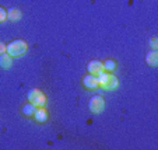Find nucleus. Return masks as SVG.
Instances as JSON below:
<instances>
[{"label": "nucleus", "mask_w": 158, "mask_h": 150, "mask_svg": "<svg viewBox=\"0 0 158 150\" xmlns=\"http://www.w3.org/2000/svg\"><path fill=\"white\" fill-rule=\"evenodd\" d=\"M11 63H13V58L10 56L7 52H4V54L0 55V67L2 69H10L11 67Z\"/></svg>", "instance_id": "obj_10"}, {"label": "nucleus", "mask_w": 158, "mask_h": 150, "mask_svg": "<svg viewBox=\"0 0 158 150\" xmlns=\"http://www.w3.org/2000/svg\"><path fill=\"white\" fill-rule=\"evenodd\" d=\"M6 20H7V10L0 7V23H4Z\"/></svg>", "instance_id": "obj_13"}, {"label": "nucleus", "mask_w": 158, "mask_h": 150, "mask_svg": "<svg viewBox=\"0 0 158 150\" xmlns=\"http://www.w3.org/2000/svg\"><path fill=\"white\" fill-rule=\"evenodd\" d=\"M87 70H88L89 75H94V76H98L99 73L105 72L104 69V63L101 60H89L87 63Z\"/></svg>", "instance_id": "obj_5"}, {"label": "nucleus", "mask_w": 158, "mask_h": 150, "mask_svg": "<svg viewBox=\"0 0 158 150\" xmlns=\"http://www.w3.org/2000/svg\"><path fill=\"white\" fill-rule=\"evenodd\" d=\"M88 109L93 114H101L105 109V100L102 96H94L91 97V100L88 101Z\"/></svg>", "instance_id": "obj_4"}, {"label": "nucleus", "mask_w": 158, "mask_h": 150, "mask_svg": "<svg viewBox=\"0 0 158 150\" xmlns=\"http://www.w3.org/2000/svg\"><path fill=\"white\" fill-rule=\"evenodd\" d=\"M6 52V44H3V42L0 41V55L4 54Z\"/></svg>", "instance_id": "obj_15"}, {"label": "nucleus", "mask_w": 158, "mask_h": 150, "mask_svg": "<svg viewBox=\"0 0 158 150\" xmlns=\"http://www.w3.org/2000/svg\"><path fill=\"white\" fill-rule=\"evenodd\" d=\"M35 112H36V107L34 104H31L30 101L25 102V104L21 107V114L24 115L25 118H34Z\"/></svg>", "instance_id": "obj_7"}, {"label": "nucleus", "mask_w": 158, "mask_h": 150, "mask_svg": "<svg viewBox=\"0 0 158 150\" xmlns=\"http://www.w3.org/2000/svg\"><path fill=\"white\" fill-rule=\"evenodd\" d=\"M27 100L31 102V104L35 105L36 108L45 107V105H46V101H48L45 93L42 90H39V88H31L27 94Z\"/></svg>", "instance_id": "obj_3"}, {"label": "nucleus", "mask_w": 158, "mask_h": 150, "mask_svg": "<svg viewBox=\"0 0 158 150\" xmlns=\"http://www.w3.org/2000/svg\"><path fill=\"white\" fill-rule=\"evenodd\" d=\"M102 63H104L105 72H108V73H114L115 70H116V67H118L116 60H114V59H106V60H104Z\"/></svg>", "instance_id": "obj_12"}, {"label": "nucleus", "mask_w": 158, "mask_h": 150, "mask_svg": "<svg viewBox=\"0 0 158 150\" xmlns=\"http://www.w3.org/2000/svg\"><path fill=\"white\" fill-rule=\"evenodd\" d=\"M83 86L87 90H94V88L98 87V80H97V76L94 75H87L83 77Z\"/></svg>", "instance_id": "obj_6"}, {"label": "nucleus", "mask_w": 158, "mask_h": 150, "mask_svg": "<svg viewBox=\"0 0 158 150\" xmlns=\"http://www.w3.org/2000/svg\"><path fill=\"white\" fill-rule=\"evenodd\" d=\"M150 44H151V48H152V49H157V48H158L157 36H151V38H150Z\"/></svg>", "instance_id": "obj_14"}, {"label": "nucleus", "mask_w": 158, "mask_h": 150, "mask_svg": "<svg viewBox=\"0 0 158 150\" xmlns=\"http://www.w3.org/2000/svg\"><path fill=\"white\" fill-rule=\"evenodd\" d=\"M146 63L151 67L157 66L158 65V51L157 49H151V51L146 55Z\"/></svg>", "instance_id": "obj_8"}, {"label": "nucleus", "mask_w": 158, "mask_h": 150, "mask_svg": "<svg viewBox=\"0 0 158 150\" xmlns=\"http://www.w3.org/2000/svg\"><path fill=\"white\" fill-rule=\"evenodd\" d=\"M48 111L45 109V107H41V108H36V112L35 115H34V119H35V122L38 123H44L48 121Z\"/></svg>", "instance_id": "obj_9"}, {"label": "nucleus", "mask_w": 158, "mask_h": 150, "mask_svg": "<svg viewBox=\"0 0 158 150\" xmlns=\"http://www.w3.org/2000/svg\"><path fill=\"white\" fill-rule=\"evenodd\" d=\"M28 51V44L24 39H14L6 45V52L10 55L11 58H21L24 56Z\"/></svg>", "instance_id": "obj_2"}, {"label": "nucleus", "mask_w": 158, "mask_h": 150, "mask_svg": "<svg viewBox=\"0 0 158 150\" xmlns=\"http://www.w3.org/2000/svg\"><path fill=\"white\" fill-rule=\"evenodd\" d=\"M21 10L17 9V7H11V9L7 10V18L9 20H13V21H18L21 20Z\"/></svg>", "instance_id": "obj_11"}, {"label": "nucleus", "mask_w": 158, "mask_h": 150, "mask_svg": "<svg viewBox=\"0 0 158 150\" xmlns=\"http://www.w3.org/2000/svg\"><path fill=\"white\" fill-rule=\"evenodd\" d=\"M97 80H98V87L104 88V90H116L119 86V80L114 73L102 72L97 76Z\"/></svg>", "instance_id": "obj_1"}]
</instances>
